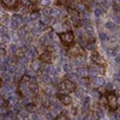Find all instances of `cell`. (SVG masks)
<instances>
[{"label": "cell", "instance_id": "cell-14", "mask_svg": "<svg viewBox=\"0 0 120 120\" xmlns=\"http://www.w3.org/2000/svg\"><path fill=\"white\" fill-rule=\"evenodd\" d=\"M1 86H3V79L0 78V88H1Z\"/></svg>", "mask_w": 120, "mask_h": 120}, {"label": "cell", "instance_id": "cell-8", "mask_svg": "<svg viewBox=\"0 0 120 120\" xmlns=\"http://www.w3.org/2000/svg\"><path fill=\"white\" fill-rule=\"evenodd\" d=\"M52 51H45L43 53H41L38 60L41 63H51L52 61Z\"/></svg>", "mask_w": 120, "mask_h": 120}, {"label": "cell", "instance_id": "cell-1", "mask_svg": "<svg viewBox=\"0 0 120 120\" xmlns=\"http://www.w3.org/2000/svg\"><path fill=\"white\" fill-rule=\"evenodd\" d=\"M106 101H107V107H109L112 111H115V109L119 108V98L115 95L114 91H109L106 93Z\"/></svg>", "mask_w": 120, "mask_h": 120}, {"label": "cell", "instance_id": "cell-2", "mask_svg": "<svg viewBox=\"0 0 120 120\" xmlns=\"http://www.w3.org/2000/svg\"><path fill=\"white\" fill-rule=\"evenodd\" d=\"M60 41L65 47H71L75 45V34L72 31H64L61 34H59Z\"/></svg>", "mask_w": 120, "mask_h": 120}, {"label": "cell", "instance_id": "cell-13", "mask_svg": "<svg viewBox=\"0 0 120 120\" xmlns=\"http://www.w3.org/2000/svg\"><path fill=\"white\" fill-rule=\"evenodd\" d=\"M5 103V101H4V97L1 96V95H0V106H3Z\"/></svg>", "mask_w": 120, "mask_h": 120}, {"label": "cell", "instance_id": "cell-7", "mask_svg": "<svg viewBox=\"0 0 120 120\" xmlns=\"http://www.w3.org/2000/svg\"><path fill=\"white\" fill-rule=\"evenodd\" d=\"M91 60H93V63L97 66H105L106 65V61H105V59L102 58L101 54H98L97 52H94L91 54Z\"/></svg>", "mask_w": 120, "mask_h": 120}, {"label": "cell", "instance_id": "cell-5", "mask_svg": "<svg viewBox=\"0 0 120 120\" xmlns=\"http://www.w3.org/2000/svg\"><path fill=\"white\" fill-rule=\"evenodd\" d=\"M1 4L8 10H16L21 5V1L19 0H1Z\"/></svg>", "mask_w": 120, "mask_h": 120}, {"label": "cell", "instance_id": "cell-4", "mask_svg": "<svg viewBox=\"0 0 120 120\" xmlns=\"http://www.w3.org/2000/svg\"><path fill=\"white\" fill-rule=\"evenodd\" d=\"M84 53V51H83V48L79 46V45H73V46H71L68 48V54L71 55V56H79V55H82Z\"/></svg>", "mask_w": 120, "mask_h": 120}, {"label": "cell", "instance_id": "cell-3", "mask_svg": "<svg viewBox=\"0 0 120 120\" xmlns=\"http://www.w3.org/2000/svg\"><path fill=\"white\" fill-rule=\"evenodd\" d=\"M68 16H70V22L71 24L75 26V28H79L82 24V21H81V17H79V13L76 8L73 10H68Z\"/></svg>", "mask_w": 120, "mask_h": 120}, {"label": "cell", "instance_id": "cell-10", "mask_svg": "<svg viewBox=\"0 0 120 120\" xmlns=\"http://www.w3.org/2000/svg\"><path fill=\"white\" fill-rule=\"evenodd\" d=\"M38 8H40L38 1H31V3L29 4V6H28L29 12H36V11H38Z\"/></svg>", "mask_w": 120, "mask_h": 120}, {"label": "cell", "instance_id": "cell-12", "mask_svg": "<svg viewBox=\"0 0 120 120\" xmlns=\"http://www.w3.org/2000/svg\"><path fill=\"white\" fill-rule=\"evenodd\" d=\"M56 120H68V118H67L65 114H60V115L56 118Z\"/></svg>", "mask_w": 120, "mask_h": 120}, {"label": "cell", "instance_id": "cell-9", "mask_svg": "<svg viewBox=\"0 0 120 120\" xmlns=\"http://www.w3.org/2000/svg\"><path fill=\"white\" fill-rule=\"evenodd\" d=\"M58 97H59V100H60V102H61L63 105H65V106L71 105V102H72L71 96L67 95V94H59V95H58Z\"/></svg>", "mask_w": 120, "mask_h": 120}, {"label": "cell", "instance_id": "cell-11", "mask_svg": "<svg viewBox=\"0 0 120 120\" xmlns=\"http://www.w3.org/2000/svg\"><path fill=\"white\" fill-rule=\"evenodd\" d=\"M26 111H28V112H36V106H35L34 103L26 105Z\"/></svg>", "mask_w": 120, "mask_h": 120}, {"label": "cell", "instance_id": "cell-6", "mask_svg": "<svg viewBox=\"0 0 120 120\" xmlns=\"http://www.w3.org/2000/svg\"><path fill=\"white\" fill-rule=\"evenodd\" d=\"M61 86H63V90H65L67 93H73L76 90V83L70 81V79H64Z\"/></svg>", "mask_w": 120, "mask_h": 120}]
</instances>
